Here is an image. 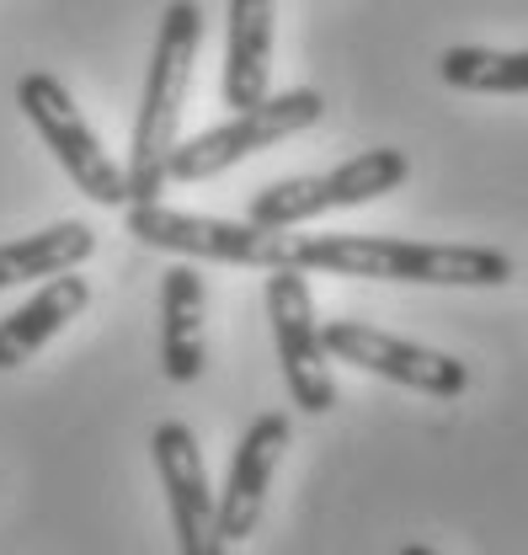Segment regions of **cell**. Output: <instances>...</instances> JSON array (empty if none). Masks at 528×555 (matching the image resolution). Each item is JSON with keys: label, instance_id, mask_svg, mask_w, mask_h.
Returning a JSON list of instances; mask_svg holds the SVG:
<instances>
[{"label": "cell", "instance_id": "14", "mask_svg": "<svg viewBox=\"0 0 528 555\" xmlns=\"http://www.w3.org/2000/svg\"><path fill=\"white\" fill-rule=\"evenodd\" d=\"M91 251H96V230L86 219H60L38 235H16L0 246V288L75 273L80 262H91Z\"/></svg>", "mask_w": 528, "mask_h": 555}, {"label": "cell", "instance_id": "15", "mask_svg": "<svg viewBox=\"0 0 528 555\" xmlns=\"http://www.w3.org/2000/svg\"><path fill=\"white\" fill-rule=\"evenodd\" d=\"M438 75L454 91H480V96H528V49H443Z\"/></svg>", "mask_w": 528, "mask_h": 555}, {"label": "cell", "instance_id": "6", "mask_svg": "<svg viewBox=\"0 0 528 555\" xmlns=\"http://www.w3.org/2000/svg\"><path fill=\"white\" fill-rule=\"evenodd\" d=\"M16 102H22L27 124L43 134V144L54 150V160L69 171V182H75L91 204H102V208L129 204V177H124V166L102 150V139L91 134V124L80 118L75 96L60 86V75H49V69L22 75Z\"/></svg>", "mask_w": 528, "mask_h": 555}, {"label": "cell", "instance_id": "13", "mask_svg": "<svg viewBox=\"0 0 528 555\" xmlns=\"http://www.w3.org/2000/svg\"><path fill=\"white\" fill-rule=\"evenodd\" d=\"M86 305H91V283L80 273L43 278V288L27 305H16L11 315H0V369H22L33 352H43V347L54 343Z\"/></svg>", "mask_w": 528, "mask_h": 555}, {"label": "cell", "instance_id": "16", "mask_svg": "<svg viewBox=\"0 0 528 555\" xmlns=\"http://www.w3.org/2000/svg\"><path fill=\"white\" fill-rule=\"evenodd\" d=\"M400 555H438V551H433V545H405Z\"/></svg>", "mask_w": 528, "mask_h": 555}, {"label": "cell", "instance_id": "12", "mask_svg": "<svg viewBox=\"0 0 528 555\" xmlns=\"http://www.w3.org/2000/svg\"><path fill=\"white\" fill-rule=\"evenodd\" d=\"M272 0H230L224 5V107L246 113L267 96V65H272Z\"/></svg>", "mask_w": 528, "mask_h": 555}, {"label": "cell", "instance_id": "9", "mask_svg": "<svg viewBox=\"0 0 528 555\" xmlns=\"http://www.w3.org/2000/svg\"><path fill=\"white\" fill-rule=\"evenodd\" d=\"M150 460L171 507V534H177V555H230L219 524H214V491H208V470H203L198 438L188 422H160L150 438Z\"/></svg>", "mask_w": 528, "mask_h": 555}, {"label": "cell", "instance_id": "1", "mask_svg": "<svg viewBox=\"0 0 528 555\" xmlns=\"http://www.w3.org/2000/svg\"><path fill=\"white\" fill-rule=\"evenodd\" d=\"M294 268L374 283H438V288H502L513 257L497 246H438L400 235H294Z\"/></svg>", "mask_w": 528, "mask_h": 555}, {"label": "cell", "instance_id": "3", "mask_svg": "<svg viewBox=\"0 0 528 555\" xmlns=\"http://www.w3.org/2000/svg\"><path fill=\"white\" fill-rule=\"evenodd\" d=\"M129 235L177 251L188 262H224V268H294V235L267 230L252 219H214V214H182L166 204H129Z\"/></svg>", "mask_w": 528, "mask_h": 555}, {"label": "cell", "instance_id": "11", "mask_svg": "<svg viewBox=\"0 0 528 555\" xmlns=\"http://www.w3.org/2000/svg\"><path fill=\"white\" fill-rule=\"evenodd\" d=\"M203 321H208V288L188 262H177L160 278V369L171 385L203 379V363H208Z\"/></svg>", "mask_w": 528, "mask_h": 555}, {"label": "cell", "instance_id": "8", "mask_svg": "<svg viewBox=\"0 0 528 555\" xmlns=\"http://www.w3.org/2000/svg\"><path fill=\"white\" fill-rule=\"evenodd\" d=\"M321 337H326V352L336 363L379 374L400 390H416V396H433V401H454L469 390V369L438 347L405 343V337H390V332L363 326V321H326Z\"/></svg>", "mask_w": 528, "mask_h": 555}, {"label": "cell", "instance_id": "7", "mask_svg": "<svg viewBox=\"0 0 528 555\" xmlns=\"http://www.w3.org/2000/svg\"><path fill=\"white\" fill-rule=\"evenodd\" d=\"M267 321H272V347L283 363V385L294 396V406L310 416H326L336 406V379H331V352L315 321V299L305 268H272L262 288Z\"/></svg>", "mask_w": 528, "mask_h": 555}, {"label": "cell", "instance_id": "2", "mask_svg": "<svg viewBox=\"0 0 528 555\" xmlns=\"http://www.w3.org/2000/svg\"><path fill=\"white\" fill-rule=\"evenodd\" d=\"M203 43V11L198 0H171L155 33V54L144 69V96H139V118L129 139V204H160V188L171 182V150L182 129V102H188V80Z\"/></svg>", "mask_w": 528, "mask_h": 555}, {"label": "cell", "instance_id": "5", "mask_svg": "<svg viewBox=\"0 0 528 555\" xmlns=\"http://www.w3.org/2000/svg\"><path fill=\"white\" fill-rule=\"evenodd\" d=\"M321 118H326V96H321V91H310V86H294V91L262 96L257 107L235 113V118H230V124H219V129H203V134L188 139V144L177 139L166 177H171V182H208V177H219V171L241 166L246 155L272 150L278 139L315 129Z\"/></svg>", "mask_w": 528, "mask_h": 555}, {"label": "cell", "instance_id": "10", "mask_svg": "<svg viewBox=\"0 0 528 555\" xmlns=\"http://www.w3.org/2000/svg\"><path fill=\"white\" fill-rule=\"evenodd\" d=\"M288 433L294 427H288L283 412H262L241 433V443L230 454V470H224V486L214 491V524H219L224 545L257 534V524L267 513V491H272V470L288 449Z\"/></svg>", "mask_w": 528, "mask_h": 555}, {"label": "cell", "instance_id": "4", "mask_svg": "<svg viewBox=\"0 0 528 555\" xmlns=\"http://www.w3.org/2000/svg\"><path fill=\"white\" fill-rule=\"evenodd\" d=\"M411 177V160L405 150H363L342 166H331L321 177H288V182H272L262 188L246 219L252 224H267V230H294L305 219H321V214H336V208H358V204H374L385 193H396L400 182Z\"/></svg>", "mask_w": 528, "mask_h": 555}]
</instances>
